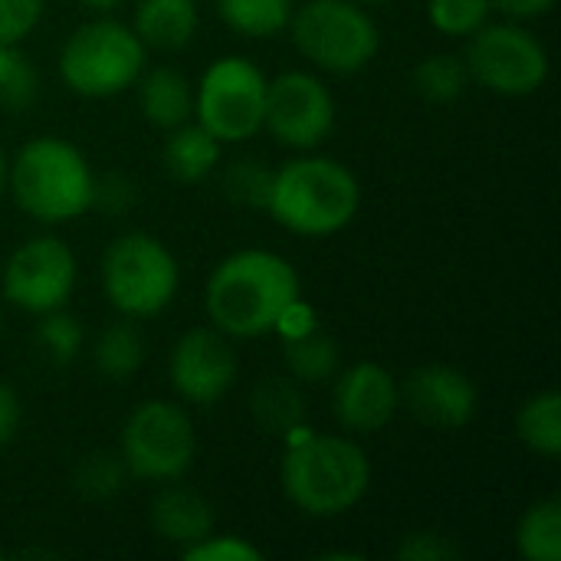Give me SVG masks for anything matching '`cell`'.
<instances>
[{
    "instance_id": "cell-19",
    "label": "cell",
    "mask_w": 561,
    "mask_h": 561,
    "mask_svg": "<svg viewBox=\"0 0 561 561\" xmlns=\"http://www.w3.org/2000/svg\"><path fill=\"white\" fill-rule=\"evenodd\" d=\"M201 26L197 0H138L131 13V30L151 49L178 53L191 46Z\"/></svg>"
},
{
    "instance_id": "cell-24",
    "label": "cell",
    "mask_w": 561,
    "mask_h": 561,
    "mask_svg": "<svg viewBox=\"0 0 561 561\" xmlns=\"http://www.w3.org/2000/svg\"><path fill=\"white\" fill-rule=\"evenodd\" d=\"M516 552L526 561H561V500H536L516 526Z\"/></svg>"
},
{
    "instance_id": "cell-14",
    "label": "cell",
    "mask_w": 561,
    "mask_h": 561,
    "mask_svg": "<svg viewBox=\"0 0 561 561\" xmlns=\"http://www.w3.org/2000/svg\"><path fill=\"white\" fill-rule=\"evenodd\" d=\"M332 411L345 434H378L401 411V381L378 362H355L335 375Z\"/></svg>"
},
{
    "instance_id": "cell-27",
    "label": "cell",
    "mask_w": 561,
    "mask_h": 561,
    "mask_svg": "<svg viewBox=\"0 0 561 561\" xmlns=\"http://www.w3.org/2000/svg\"><path fill=\"white\" fill-rule=\"evenodd\" d=\"M128 467L118 450H92L72 470V490L89 503L115 500L128 483Z\"/></svg>"
},
{
    "instance_id": "cell-12",
    "label": "cell",
    "mask_w": 561,
    "mask_h": 561,
    "mask_svg": "<svg viewBox=\"0 0 561 561\" xmlns=\"http://www.w3.org/2000/svg\"><path fill=\"white\" fill-rule=\"evenodd\" d=\"M263 128L293 151H316L335 128V99L306 69H286L266 82Z\"/></svg>"
},
{
    "instance_id": "cell-33",
    "label": "cell",
    "mask_w": 561,
    "mask_h": 561,
    "mask_svg": "<svg viewBox=\"0 0 561 561\" xmlns=\"http://www.w3.org/2000/svg\"><path fill=\"white\" fill-rule=\"evenodd\" d=\"M46 0H0V43H23L43 20Z\"/></svg>"
},
{
    "instance_id": "cell-3",
    "label": "cell",
    "mask_w": 561,
    "mask_h": 561,
    "mask_svg": "<svg viewBox=\"0 0 561 561\" xmlns=\"http://www.w3.org/2000/svg\"><path fill=\"white\" fill-rule=\"evenodd\" d=\"M362 207V184L335 158L299 154L273 171L266 214L296 237L342 233Z\"/></svg>"
},
{
    "instance_id": "cell-40",
    "label": "cell",
    "mask_w": 561,
    "mask_h": 561,
    "mask_svg": "<svg viewBox=\"0 0 561 561\" xmlns=\"http://www.w3.org/2000/svg\"><path fill=\"white\" fill-rule=\"evenodd\" d=\"M7 194V158H3V151H0V197Z\"/></svg>"
},
{
    "instance_id": "cell-39",
    "label": "cell",
    "mask_w": 561,
    "mask_h": 561,
    "mask_svg": "<svg viewBox=\"0 0 561 561\" xmlns=\"http://www.w3.org/2000/svg\"><path fill=\"white\" fill-rule=\"evenodd\" d=\"M79 7L92 10V13H112L122 7V0H79Z\"/></svg>"
},
{
    "instance_id": "cell-6",
    "label": "cell",
    "mask_w": 561,
    "mask_h": 561,
    "mask_svg": "<svg viewBox=\"0 0 561 561\" xmlns=\"http://www.w3.org/2000/svg\"><path fill=\"white\" fill-rule=\"evenodd\" d=\"M102 293L108 306L125 319L161 316L181 286V266L174 253L145 230L118 233L102 253Z\"/></svg>"
},
{
    "instance_id": "cell-25",
    "label": "cell",
    "mask_w": 561,
    "mask_h": 561,
    "mask_svg": "<svg viewBox=\"0 0 561 561\" xmlns=\"http://www.w3.org/2000/svg\"><path fill=\"white\" fill-rule=\"evenodd\" d=\"M217 16L243 36L266 39L289 26L296 0H214Z\"/></svg>"
},
{
    "instance_id": "cell-37",
    "label": "cell",
    "mask_w": 561,
    "mask_h": 561,
    "mask_svg": "<svg viewBox=\"0 0 561 561\" xmlns=\"http://www.w3.org/2000/svg\"><path fill=\"white\" fill-rule=\"evenodd\" d=\"M20 417H23V408H20V394L13 385L0 381V450L7 444H13L16 431H20Z\"/></svg>"
},
{
    "instance_id": "cell-29",
    "label": "cell",
    "mask_w": 561,
    "mask_h": 561,
    "mask_svg": "<svg viewBox=\"0 0 561 561\" xmlns=\"http://www.w3.org/2000/svg\"><path fill=\"white\" fill-rule=\"evenodd\" d=\"M33 339H36V348L43 352V358H46L49 365L62 368V365H72V362L79 358V352H82V345H85V329H82V322H79L72 312H66V306H62V309H53V312H43V316H39Z\"/></svg>"
},
{
    "instance_id": "cell-7",
    "label": "cell",
    "mask_w": 561,
    "mask_h": 561,
    "mask_svg": "<svg viewBox=\"0 0 561 561\" xmlns=\"http://www.w3.org/2000/svg\"><path fill=\"white\" fill-rule=\"evenodd\" d=\"M286 30L299 56L332 76L362 72L381 49L378 20L355 0H306Z\"/></svg>"
},
{
    "instance_id": "cell-13",
    "label": "cell",
    "mask_w": 561,
    "mask_h": 561,
    "mask_svg": "<svg viewBox=\"0 0 561 561\" xmlns=\"http://www.w3.org/2000/svg\"><path fill=\"white\" fill-rule=\"evenodd\" d=\"M240 362L224 332L214 325L187 329L168 358V378L174 394L191 408H214L237 385Z\"/></svg>"
},
{
    "instance_id": "cell-42",
    "label": "cell",
    "mask_w": 561,
    "mask_h": 561,
    "mask_svg": "<svg viewBox=\"0 0 561 561\" xmlns=\"http://www.w3.org/2000/svg\"><path fill=\"white\" fill-rule=\"evenodd\" d=\"M0 335H3V306H0Z\"/></svg>"
},
{
    "instance_id": "cell-1",
    "label": "cell",
    "mask_w": 561,
    "mask_h": 561,
    "mask_svg": "<svg viewBox=\"0 0 561 561\" xmlns=\"http://www.w3.org/2000/svg\"><path fill=\"white\" fill-rule=\"evenodd\" d=\"M302 296L296 266L263 247L224 256L204 286V309L227 339H263L289 299Z\"/></svg>"
},
{
    "instance_id": "cell-35",
    "label": "cell",
    "mask_w": 561,
    "mask_h": 561,
    "mask_svg": "<svg viewBox=\"0 0 561 561\" xmlns=\"http://www.w3.org/2000/svg\"><path fill=\"white\" fill-rule=\"evenodd\" d=\"M135 201H138V191L125 174L115 171V174L95 178V187H92V207L95 210L122 217V214H128L135 207Z\"/></svg>"
},
{
    "instance_id": "cell-32",
    "label": "cell",
    "mask_w": 561,
    "mask_h": 561,
    "mask_svg": "<svg viewBox=\"0 0 561 561\" xmlns=\"http://www.w3.org/2000/svg\"><path fill=\"white\" fill-rule=\"evenodd\" d=\"M181 556L187 561H263V552L243 539V536H233V533H210L204 536L201 542L181 549Z\"/></svg>"
},
{
    "instance_id": "cell-5",
    "label": "cell",
    "mask_w": 561,
    "mask_h": 561,
    "mask_svg": "<svg viewBox=\"0 0 561 561\" xmlns=\"http://www.w3.org/2000/svg\"><path fill=\"white\" fill-rule=\"evenodd\" d=\"M148 66V46L131 23L108 13L79 23L59 49V76L82 99H112L138 82Z\"/></svg>"
},
{
    "instance_id": "cell-21",
    "label": "cell",
    "mask_w": 561,
    "mask_h": 561,
    "mask_svg": "<svg viewBox=\"0 0 561 561\" xmlns=\"http://www.w3.org/2000/svg\"><path fill=\"white\" fill-rule=\"evenodd\" d=\"M145 355H148V342L141 329L135 325V319H125V316L105 325L92 342V365L108 381L135 378L145 365Z\"/></svg>"
},
{
    "instance_id": "cell-31",
    "label": "cell",
    "mask_w": 561,
    "mask_h": 561,
    "mask_svg": "<svg viewBox=\"0 0 561 561\" xmlns=\"http://www.w3.org/2000/svg\"><path fill=\"white\" fill-rule=\"evenodd\" d=\"M493 7L490 0H427V20L440 36L467 39L483 23H490Z\"/></svg>"
},
{
    "instance_id": "cell-17",
    "label": "cell",
    "mask_w": 561,
    "mask_h": 561,
    "mask_svg": "<svg viewBox=\"0 0 561 561\" xmlns=\"http://www.w3.org/2000/svg\"><path fill=\"white\" fill-rule=\"evenodd\" d=\"M250 417L256 431L276 440H296L309 431V404L302 394V385L289 375H266L250 391Z\"/></svg>"
},
{
    "instance_id": "cell-15",
    "label": "cell",
    "mask_w": 561,
    "mask_h": 561,
    "mask_svg": "<svg viewBox=\"0 0 561 561\" xmlns=\"http://www.w3.org/2000/svg\"><path fill=\"white\" fill-rule=\"evenodd\" d=\"M401 404L427 427L463 431L480 411V391L473 378L454 365H421L401 385Z\"/></svg>"
},
{
    "instance_id": "cell-38",
    "label": "cell",
    "mask_w": 561,
    "mask_h": 561,
    "mask_svg": "<svg viewBox=\"0 0 561 561\" xmlns=\"http://www.w3.org/2000/svg\"><path fill=\"white\" fill-rule=\"evenodd\" d=\"M493 13H503L506 20L516 23H529V20H542L556 10V0H490Z\"/></svg>"
},
{
    "instance_id": "cell-43",
    "label": "cell",
    "mask_w": 561,
    "mask_h": 561,
    "mask_svg": "<svg viewBox=\"0 0 561 561\" xmlns=\"http://www.w3.org/2000/svg\"><path fill=\"white\" fill-rule=\"evenodd\" d=\"M0 559H3V546H0Z\"/></svg>"
},
{
    "instance_id": "cell-30",
    "label": "cell",
    "mask_w": 561,
    "mask_h": 561,
    "mask_svg": "<svg viewBox=\"0 0 561 561\" xmlns=\"http://www.w3.org/2000/svg\"><path fill=\"white\" fill-rule=\"evenodd\" d=\"M273 171L263 158H237L220 171V187L224 197L237 207L250 210H266L270 187H273Z\"/></svg>"
},
{
    "instance_id": "cell-4",
    "label": "cell",
    "mask_w": 561,
    "mask_h": 561,
    "mask_svg": "<svg viewBox=\"0 0 561 561\" xmlns=\"http://www.w3.org/2000/svg\"><path fill=\"white\" fill-rule=\"evenodd\" d=\"M7 187L30 220L59 227L92 210L95 174L72 141L36 135L23 141L7 164Z\"/></svg>"
},
{
    "instance_id": "cell-10",
    "label": "cell",
    "mask_w": 561,
    "mask_h": 561,
    "mask_svg": "<svg viewBox=\"0 0 561 561\" xmlns=\"http://www.w3.org/2000/svg\"><path fill=\"white\" fill-rule=\"evenodd\" d=\"M266 82L263 69L247 56L214 59L194 89L197 122L224 145L253 138L263 131Z\"/></svg>"
},
{
    "instance_id": "cell-23",
    "label": "cell",
    "mask_w": 561,
    "mask_h": 561,
    "mask_svg": "<svg viewBox=\"0 0 561 561\" xmlns=\"http://www.w3.org/2000/svg\"><path fill=\"white\" fill-rule=\"evenodd\" d=\"M339 342L319 325L316 332L302 335V339H289L283 342V365L286 375L299 385H322L332 381L339 375Z\"/></svg>"
},
{
    "instance_id": "cell-9",
    "label": "cell",
    "mask_w": 561,
    "mask_h": 561,
    "mask_svg": "<svg viewBox=\"0 0 561 561\" xmlns=\"http://www.w3.org/2000/svg\"><path fill=\"white\" fill-rule=\"evenodd\" d=\"M463 62L470 82L503 99H526L549 79V53L542 39L516 20L483 23L467 36Z\"/></svg>"
},
{
    "instance_id": "cell-26",
    "label": "cell",
    "mask_w": 561,
    "mask_h": 561,
    "mask_svg": "<svg viewBox=\"0 0 561 561\" xmlns=\"http://www.w3.org/2000/svg\"><path fill=\"white\" fill-rule=\"evenodd\" d=\"M411 85L414 92L431 102V105H450L457 102L467 85H470V72H467V62L463 56H454V53H431L424 56L414 72H411Z\"/></svg>"
},
{
    "instance_id": "cell-8",
    "label": "cell",
    "mask_w": 561,
    "mask_h": 561,
    "mask_svg": "<svg viewBox=\"0 0 561 561\" xmlns=\"http://www.w3.org/2000/svg\"><path fill=\"white\" fill-rule=\"evenodd\" d=\"M118 454L131 480H181L197 457V431L187 408L161 398L141 401L122 424Z\"/></svg>"
},
{
    "instance_id": "cell-22",
    "label": "cell",
    "mask_w": 561,
    "mask_h": 561,
    "mask_svg": "<svg viewBox=\"0 0 561 561\" xmlns=\"http://www.w3.org/2000/svg\"><path fill=\"white\" fill-rule=\"evenodd\" d=\"M516 437L519 444L542 457L559 460L561 454V394L556 388L529 394L516 411Z\"/></svg>"
},
{
    "instance_id": "cell-16",
    "label": "cell",
    "mask_w": 561,
    "mask_h": 561,
    "mask_svg": "<svg viewBox=\"0 0 561 561\" xmlns=\"http://www.w3.org/2000/svg\"><path fill=\"white\" fill-rule=\"evenodd\" d=\"M151 529L168 546L187 549L217 529V513L201 490L171 480L151 500Z\"/></svg>"
},
{
    "instance_id": "cell-2",
    "label": "cell",
    "mask_w": 561,
    "mask_h": 561,
    "mask_svg": "<svg viewBox=\"0 0 561 561\" xmlns=\"http://www.w3.org/2000/svg\"><path fill=\"white\" fill-rule=\"evenodd\" d=\"M283 496L309 519L352 513L371 486V460L352 434H299L279 463Z\"/></svg>"
},
{
    "instance_id": "cell-34",
    "label": "cell",
    "mask_w": 561,
    "mask_h": 561,
    "mask_svg": "<svg viewBox=\"0 0 561 561\" xmlns=\"http://www.w3.org/2000/svg\"><path fill=\"white\" fill-rule=\"evenodd\" d=\"M394 556L404 561H447L460 556V546L437 529H414L398 542Z\"/></svg>"
},
{
    "instance_id": "cell-28",
    "label": "cell",
    "mask_w": 561,
    "mask_h": 561,
    "mask_svg": "<svg viewBox=\"0 0 561 561\" xmlns=\"http://www.w3.org/2000/svg\"><path fill=\"white\" fill-rule=\"evenodd\" d=\"M39 99V69L20 49V43H0V105L7 112H26Z\"/></svg>"
},
{
    "instance_id": "cell-11",
    "label": "cell",
    "mask_w": 561,
    "mask_h": 561,
    "mask_svg": "<svg viewBox=\"0 0 561 561\" xmlns=\"http://www.w3.org/2000/svg\"><path fill=\"white\" fill-rule=\"evenodd\" d=\"M76 279H79V263L69 243L53 233H36L26 237L7 256L0 289L13 309L43 316L62 309L72 299Z\"/></svg>"
},
{
    "instance_id": "cell-20",
    "label": "cell",
    "mask_w": 561,
    "mask_h": 561,
    "mask_svg": "<svg viewBox=\"0 0 561 561\" xmlns=\"http://www.w3.org/2000/svg\"><path fill=\"white\" fill-rule=\"evenodd\" d=\"M224 141H217L201 122H184L171 131H164L161 161L164 171L181 184H201L220 168Z\"/></svg>"
},
{
    "instance_id": "cell-18",
    "label": "cell",
    "mask_w": 561,
    "mask_h": 561,
    "mask_svg": "<svg viewBox=\"0 0 561 561\" xmlns=\"http://www.w3.org/2000/svg\"><path fill=\"white\" fill-rule=\"evenodd\" d=\"M135 89H138V108L148 125L171 131L194 118V85L174 66L145 69L138 76Z\"/></svg>"
},
{
    "instance_id": "cell-41",
    "label": "cell",
    "mask_w": 561,
    "mask_h": 561,
    "mask_svg": "<svg viewBox=\"0 0 561 561\" xmlns=\"http://www.w3.org/2000/svg\"><path fill=\"white\" fill-rule=\"evenodd\" d=\"M355 3H362V7H381V3H391V0H355Z\"/></svg>"
},
{
    "instance_id": "cell-36",
    "label": "cell",
    "mask_w": 561,
    "mask_h": 561,
    "mask_svg": "<svg viewBox=\"0 0 561 561\" xmlns=\"http://www.w3.org/2000/svg\"><path fill=\"white\" fill-rule=\"evenodd\" d=\"M319 325H322V322H319V312H316L302 296H296V299H289V302L283 306V312L276 316L273 332L279 335V342H289V339H302V335L316 332Z\"/></svg>"
}]
</instances>
